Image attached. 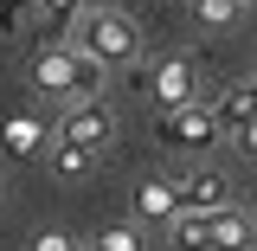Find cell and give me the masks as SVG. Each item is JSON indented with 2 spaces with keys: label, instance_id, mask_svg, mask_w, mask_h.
<instances>
[{
  "label": "cell",
  "instance_id": "cell-1",
  "mask_svg": "<svg viewBox=\"0 0 257 251\" xmlns=\"http://www.w3.org/2000/svg\"><path fill=\"white\" fill-rule=\"evenodd\" d=\"M71 52H84L90 64H128L135 52H142V32H135V20L128 13H116V7H90V13H77V39H71Z\"/></svg>",
  "mask_w": 257,
  "mask_h": 251
},
{
  "label": "cell",
  "instance_id": "cell-2",
  "mask_svg": "<svg viewBox=\"0 0 257 251\" xmlns=\"http://www.w3.org/2000/svg\"><path fill=\"white\" fill-rule=\"evenodd\" d=\"M32 84L45 97H96L103 91V64H90L84 52H71V45H52V52H39V64H32Z\"/></svg>",
  "mask_w": 257,
  "mask_h": 251
},
{
  "label": "cell",
  "instance_id": "cell-3",
  "mask_svg": "<svg viewBox=\"0 0 257 251\" xmlns=\"http://www.w3.org/2000/svg\"><path fill=\"white\" fill-rule=\"evenodd\" d=\"M58 142H71V148H109L116 142V110L103 103V97H77L71 110H64V123H58Z\"/></svg>",
  "mask_w": 257,
  "mask_h": 251
},
{
  "label": "cell",
  "instance_id": "cell-4",
  "mask_svg": "<svg viewBox=\"0 0 257 251\" xmlns=\"http://www.w3.org/2000/svg\"><path fill=\"white\" fill-rule=\"evenodd\" d=\"M155 135L167 142V148H206V142H219L206 103H174V110H161V116H155Z\"/></svg>",
  "mask_w": 257,
  "mask_h": 251
},
{
  "label": "cell",
  "instance_id": "cell-5",
  "mask_svg": "<svg viewBox=\"0 0 257 251\" xmlns=\"http://www.w3.org/2000/svg\"><path fill=\"white\" fill-rule=\"evenodd\" d=\"M206 110H212V129H219L225 142H231V148H244V155H251V110H257V91H251V77H238V84H231V91L219 97V103H206Z\"/></svg>",
  "mask_w": 257,
  "mask_h": 251
},
{
  "label": "cell",
  "instance_id": "cell-6",
  "mask_svg": "<svg viewBox=\"0 0 257 251\" xmlns=\"http://www.w3.org/2000/svg\"><path fill=\"white\" fill-rule=\"evenodd\" d=\"M174 200H180V213H219V206H231V181L219 168H187L174 181Z\"/></svg>",
  "mask_w": 257,
  "mask_h": 251
},
{
  "label": "cell",
  "instance_id": "cell-7",
  "mask_svg": "<svg viewBox=\"0 0 257 251\" xmlns=\"http://www.w3.org/2000/svg\"><path fill=\"white\" fill-rule=\"evenodd\" d=\"M135 225L148 232V225H167L174 213H180V200H174V181H161V174H148V181H135Z\"/></svg>",
  "mask_w": 257,
  "mask_h": 251
},
{
  "label": "cell",
  "instance_id": "cell-8",
  "mask_svg": "<svg viewBox=\"0 0 257 251\" xmlns=\"http://www.w3.org/2000/svg\"><path fill=\"white\" fill-rule=\"evenodd\" d=\"M193 77H199V64H193V58H167L155 77H148V97H155L161 110H174V103H193Z\"/></svg>",
  "mask_w": 257,
  "mask_h": 251
},
{
  "label": "cell",
  "instance_id": "cell-9",
  "mask_svg": "<svg viewBox=\"0 0 257 251\" xmlns=\"http://www.w3.org/2000/svg\"><path fill=\"white\" fill-rule=\"evenodd\" d=\"M212 225V251H251V213L244 206H219V213H206Z\"/></svg>",
  "mask_w": 257,
  "mask_h": 251
},
{
  "label": "cell",
  "instance_id": "cell-10",
  "mask_svg": "<svg viewBox=\"0 0 257 251\" xmlns=\"http://www.w3.org/2000/svg\"><path fill=\"white\" fill-rule=\"evenodd\" d=\"M167 238H174V251H212V225H206V213H174Z\"/></svg>",
  "mask_w": 257,
  "mask_h": 251
},
{
  "label": "cell",
  "instance_id": "cell-11",
  "mask_svg": "<svg viewBox=\"0 0 257 251\" xmlns=\"http://www.w3.org/2000/svg\"><path fill=\"white\" fill-rule=\"evenodd\" d=\"M90 251H148V232H142L135 219H122V225H103V232L90 238Z\"/></svg>",
  "mask_w": 257,
  "mask_h": 251
},
{
  "label": "cell",
  "instance_id": "cell-12",
  "mask_svg": "<svg viewBox=\"0 0 257 251\" xmlns=\"http://www.w3.org/2000/svg\"><path fill=\"white\" fill-rule=\"evenodd\" d=\"M7 148L13 155H45L52 148V129L45 123H7Z\"/></svg>",
  "mask_w": 257,
  "mask_h": 251
},
{
  "label": "cell",
  "instance_id": "cell-13",
  "mask_svg": "<svg viewBox=\"0 0 257 251\" xmlns=\"http://www.w3.org/2000/svg\"><path fill=\"white\" fill-rule=\"evenodd\" d=\"M244 7H251V0H193V20L219 32V26H231V20H238Z\"/></svg>",
  "mask_w": 257,
  "mask_h": 251
},
{
  "label": "cell",
  "instance_id": "cell-14",
  "mask_svg": "<svg viewBox=\"0 0 257 251\" xmlns=\"http://www.w3.org/2000/svg\"><path fill=\"white\" fill-rule=\"evenodd\" d=\"M90 148H71V142H58V148H52V174H64V181H77V174H84V168H90Z\"/></svg>",
  "mask_w": 257,
  "mask_h": 251
},
{
  "label": "cell",
  "instance_id": "cell-15",
  "mask_svg": "<svg viewBox=\"0 0 257 251\" xmlns=\"http://www.w3.org/2000/svg\"><path fill=\"white\" fill-rule=\"evenodd\" d=\"M45 20H77V13H90V7H103V0H32Z\"/></svg>",
  "mask_w": 257,
  "mask_h": 251
},
{
  "label": "cell",
  "instance_id": "cell-16",
  "mask_svg": "<svg viewBox=\"0 0 257 251\" xmlns=\"http://www.w3.org/2000/svg\"><path fill=\"white\" fill-rule=\"evenodd\" d=\"M32 251H84V245H77L71 232H39V238H32Z\"/></svg>",
  "mask_w": 257,
  "mask_h": 251
}]
</instances>
